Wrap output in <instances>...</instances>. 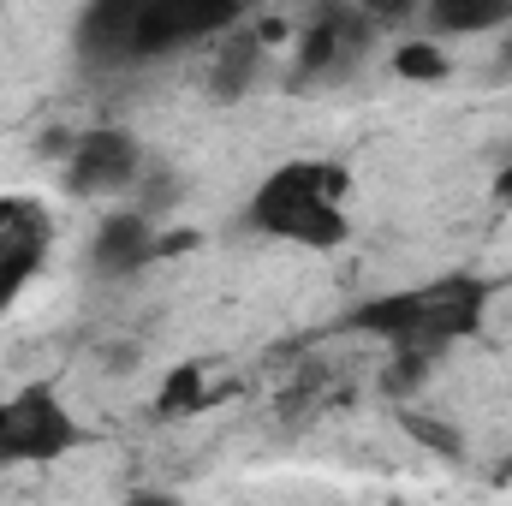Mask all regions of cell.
I'll list each match as a JSON object with an SVG mask.
<instances>
[{
  "mask_svg": "<svg viewBox=\"0 0 512 506\" xmlns=\"http://www.w3.org/2000/svg\"><path fill=\"white\" fill-rule=\"evenodd\" d=\"M245 227L274 245L322 256L340 251L352 239V173L328 155H298L268 167L245 197Z\"/></svg>",
  "mask_w": 512,
  "mask_h": 506,
  "instance_id": "obj_1",
  "label": "cell"
},
{
  "mask_svg": "<svg viewBox=\"0 0 512 506\" xmlns=\"http://www.w3.org/2000/svg\"><path fill=\"white\" fill-rule=\"evenodd\" d=\"M489 304H495V286L483 274H441L429 286H405V292H382V298H364L346 328L352 334H370L387 340L393 352H423V358H441L447 346L471 340L483 322H489Z\"/></svg>",
  "mask_w": 512,
  "mask_h": 506,
  "instance_id": "obj_2",
  "label": "cell"
},
{
  "mask_svg": "<svg viewBox=\"0 0 512 506\" xmlns=\"http://www.w3.org/2000/svg\"><path fill=\"white\" fill-rule=\"evenodd\" d=\"M376 42L382 18L370 12V0H316L292 48V84H346L352 72H364Z\"/></svg>",
  "mask_w": 512,
  "mask_h": 506,
  "instance_id": "obj_3",
  "label": "cell"
},
{
  "mask_svg": "<svg viewBox=\"0 0 512 506\" xmlns=\"http://www.w3.org/2000/svg\"><path fill=\"white\" fill-rule=\"evenodd\" d=\"M84 441H90L84 423L72 417V405L48 381H30V387L0 399V471H12V465H54L66 453H78Z\"/></svg>",
  "mask_w": 512,
  "mask_h": 506,
  "instance_id": "obj_4",
  "label": "cell"
},
{
  "mask_svg": "<svg viewBox=\"0 0 512 506\" xmlns=\"http://www.w3.org/2000/svg\"><path fill=\"white\" fill-rule=\"evenodd\" d=\"M245 12H251V0H143V12H137V54L149 66V60H173L185 48H209Z\"/></svg>",
  "mask_w": 512,
  "mask_h": 506,
  "instance_id": "obj_5",
  "label": "cell"
},
{
  "mask_svg": "<svg viewBox=\"0 0 512 506\" xmlns=\"http://www.w3.org/2000/svg\"><path fill=\"white\" fill-rule=\"evenodd\" d=\"M143 173H149V155H143V143H137L126 126H90V131L72 137L66 173H60V179H66L72 197L96 203V197H120V191H131Z\"/></svg>",
  "mask_w": 512,
  "mask_h": 506,
  "instance_id": "obj_6",
  "label": "cell"
},
{
  "mask_svg": "<svg viewBox=\"0 0 512 506\" xmlns=\"http://www.w3.org/2000/svg\"><path fill=\"white\" fill-rule=\"evenodd\" d=\"M54 251V215L36 197H0V316L30 292Z\"/></svg>",
  "mask_w": 512,
  "mask_h": 506,
  "instance_id": "obj_7",
  "label": "cell"
},
{
  "mask_svg": "<svg viewBox=\"0 0 512 506\" xmlns=\"http://www.w3.org/2000/svg\"><path fill=\"white\" fill-rule=\"evenodd\" d=\"M137 12H143V0H84V12L72 24V54H78L84 72H131V66H143Z\"/></svg>",
  "mask_w": 512,
  "mask_h": 506,
  "instance_id": "obj_8",
  "label": "cell"
},
{
  "mask_svg": "<svg viewBox=\"0 0 512 506\" xmlns=\"http://www.w3.org/2000/svg\"><path fill=\"white\" fill-rule=\"evenodd\" d=\"M179 245H185V239H167L149 209H120V215H108V221L96 227V239H90V268H96L102 280H137L143 268H155L161 256L179 251Z\"/></svg>",
  "mask_w": 512,
  "mask_h": 506,
  "instance_id": "obj_9",
  "label": "cell"
},
{
  "mask_svg": "<svg viewBox=\"0 0 512 506\" xmlns=\"http://www.w3.org/2000/svg\"><path fill=\"white\" fill-rule=\"evenodd\" d=\"M268 42H274V30H227V36H215L209 48H215V60H209V96L215 102H239V96H251L256 78H262V60H268Z\"/></svg>",
  "mask_w": 512,
  "mask_h": 506,
  "instance_id": "obj_10",
  "label": "cell"
},
{
  "mask_svg": "<svg viewBox=\"0 0 512 506\" xmlns=\"http://www.w3.org/2000/svg\"><path fill=\"white\" fill-rule=\"evenodd\" d=\"M417 18H423V36H435V42L489 36V30L512 24V0H423Z\"/></svg>",
  "mask_w": 512,
  "mask_h": 506,
  "instance_id": "obj_11",
  "label": "cell"
},
{
  "mask_svg": "<svg viewBox=\"0 0 512 506\" xmlns=\"http://www.w3.org/2000/svg\"><path fill=\"white\" fill-rule=\"evenodd\" d=\"M393 72L411 78V84H441V78L453 72L447 42H435V36H411V42H399V48H393Z\"/></svg>",
  "mask_w": 512,
  "mask_h": 506,
  "instance_id": "obj_12",
  "label": "cell"
},
{
  "mask_svg": "<svg viewBox=\"0 0 512 506\" xmlns=\"http://www.w3.org/2000/svg\"><path fill=\"white\" fill-rule=\"evenodd\" d=\"M197 405H203V370H197V364H179L173 376L161 381L155 411H161V417H185V411H197Z\"/></svg>",
  "mask_w": 512,
  "mask_h": 506,
  "instance_id": "obj_13",
  "label": "cell"
},
{
  "mask_svg": "<svg viewBox=\"0 0 512 506\" xmlns=\"http://www.w3.org/2000/svg\"><path fill=\"white\" fill-rule=\"evenodd\" d=\"M399 423L423 441V447H435L441 459H465V441H459V429H447V423H429V417H417V411H399Z\"/></svg>",
  "mask_w": 512,
  "mask_h": 506,
  "instance_id": "obj_14",
  "label": "cell"
},
{
  "mask_svg": "<svg viewBox=\"0 0 512 506\" xmlns=\"http://www.w3.org/2000/svg\"><path fill=\"white\" fill-rule=\"evenodd\" d=\"M495 197H501V203H512V167L501 173V179H495Z\"/></svg>",
  "mask_w": 512,
  "mask_h": 506,
  "instance_id": "obj_15",
  "label": "cell"
},
{
  "mask_svg": "<svg viewBox=\"0 0 512 506\" xmlns=\"http://www.w3.org/2000/svg\"><path fill=\"white\" fill-rule=\"evenodd\" d=\"M507 60H512V24H507Z\"/></svg>",
  "mask_w": 512,
  "mask_h": 506,
  "instance_id": "obj_16",
  "label": "cell"
},
{
  "mask_svg": "<svg viewBox=\"0 0 512 506\" xmlns=\"http://www.w3.org/2000/svg\"><path fill=\"white\" fill-rule=\"evenodd\" d=\"M501 483H512V465H507V471H501Z\"/></svg>",
  "mask_w": 512,
  "mask_h": 506,
  "instance_id": "obj_17",
  "label": "cell"
}]
</instances>
